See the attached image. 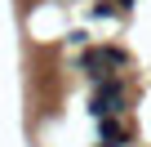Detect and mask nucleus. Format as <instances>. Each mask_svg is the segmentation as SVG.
<instances>
[{"label":"nucleus","instance_id":"obj_1","mask_svg":"<svg viewBox=\"0 0 151 147\" xmlns=\"http://www.w3.org/2000/svg\"><path fill=\"white\" fill-rule=\"evenodd\" d=\"M89 112H93L98 120H102V116H120V112H124V80H116V76L102 80L98 94H93V103H89Z\"/></svg>","mask_w":151,"mask_h":147},{"label":"nucleus","instance_id":"obj_2","mask_svg":"<svg viewBox=\"0 0 151 147\" xmlns=\"http://www.w3.org/2000/svg\"><path fill=\"white\" fill-rule=\"evenodd\" d=\"M98 134H102V143H116V147L129 143V129H124L116 116H102V120H98Z\"/></svg>","mask_w":151,"mask_h":147},{"label":"nucleus","instance_id":"obj_3","mask_svg":"<svg viewBox=\"0 0 151 147\" xmlns=\"http://www.w3.org/2000/svg\"><path fill=\"white\" fill-rule=\"evenodd\" d=\"M102 54H107V62H111V67H129V54H124V49H111V45H107Z\"/></svg>","mask_w":151,"mask_h":147},{"label":"nucleus","instance_id":"obj_4","mask_svg":"<svg viewBox=\"0 0 151 147\" xmlns=\"http://www.w3.org/2000/svg\"><path fill=\"white\" fill-rule=\"evenodd\" d=\"M98 147H116V143H98Z\"/></svg>","mask_w":151,"mask_h":147}]
</instances>
